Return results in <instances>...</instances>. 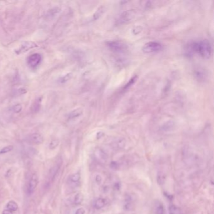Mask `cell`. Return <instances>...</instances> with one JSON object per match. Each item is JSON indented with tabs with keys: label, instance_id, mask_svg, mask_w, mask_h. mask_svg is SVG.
Returning <instances> with one entry per match:
<instances>
[{
	"label": "cell",
	"instance_id": "cb8c5ba5",
	"mask_svg": "<svg viewBox=\"0 0 214 214\" xmlns=\"http://www.w3.org/2000/svg\"><path fill=\"white\" fill-rule=\"evenodd\" d=\"M18 94L20 95H23L27 93V91L24 88H20L18 90Z\"/></svg>",
	"mask_w": 214,
	"mask_h": 214
},
{
	"label": "cell",
	"instance_id": "7c38bea8",
	"mask_svg": "<svg viewBox=\"0 0 214 214\" xmlns=\"http://www.w3.org/2000/svg\"><path fill=\"white\" fill-rule=\"evenodd\" d=\"M169 214H183V212L178 207L172 205L169 207Z\"/></svg>",
	"mask_w": 214,
	"mask_h": 214
},
{
	"label": "cell",
	"instance_id": "30bf717a",
	"mask_svg": "<svg viewBox=\"0 0 214 214\" xmlns=\"http://www.w3.org/2000/svg\"><path fill=\"white\" fill-rule=\"evenodd\" d=\"M95 155H96V157L97 159H99L100 161H106V159L107 158V155L105 153L103 150L101 149H98L96 150V152H95Z\"/></svg>",
	"mask_w": 214,
	"mask_h": 214
},
{
	"label": "cell",
	"instance_id": "5bb4252c",
	"mask_svg": "<svg viewBox=\"0 0 214 214\" xmlns=\"http://www.w3.org/2000/svg\"><path fill=\"white\" fill-rule=\"evenodd\" d=\"M82 113V111L81 109H76L72 111L71 113L69 115V119H73V118H75L79 116H81Z\"/></svg>",
	"mask_w": 214,
	"mask_h": 214
},
{
	"label": "cell",
	"instance_id": "ffe728a7",
	"mask_svg": "<svg viewBox=\"0 0 214 214\" xmlns=\"http://www.w3.org/2000/svg\"><path fill=\"white\" fill-rule=\"evenodd\" d=\"M72 76V73H67V74L64 75L63 77H62L60 79V83H62V84H63V83H65L66 82H67L68 81H69L70 79H71Z\"/></svg>",
	"mask_w": 214,
	"mask_h": 214
},
{
	"label": "cell",
	"instance_id": "ac0fdd59",
	"mask_svg": "<svg viewBox=\"0 0 214 214\" xmlns=\"http://www.w3.org/2000/svg\"><path fill=\"white\" fill-rule=\"evenodd\" d=\"M13 148H14V147L12 145L5 146V147H4V148H3L1 150H0V154H5V153H7L10 152L11 151H12L13 149Z\"/></svg>",
	"mask_w": 214,
	"mask_h": 214
},
{
	"label": "cell",
	"instance_id": "8fae6325",
	"mask_svg": "<svg viewBox=\"0 0 214 214\" xmlns=\"http://www.w3.org/2000/svg\"><path fill=\"white\" fill-rule=\"evenodd\" d=\"M6 209L10 210L11 212H16L18 209L17 203L13 200H11L6 205Z\"/></svg>",
	"mask_w": 214,
	"mask_h": 214
},
{
	"label": "cell",
	"instance_id": "6da1fadb",
	"mask_svg": "<svg viewBox=\"0 0 214 214\" xmlns=\"http://www.w3.org/2000/svg\"><path fill=\"white\" fill-rule=\"evenodd\" d=\"M189 47L191 52L197 53L203 59H209L212 55V47L209 41L207 40L194 41Z\"/></svg>",
	"mask_w": 214,
	"mask_h": 214
},
{
	"label": "cell",
	"instance_id": "5b68a950",
	"mask_svg": "<svg viewBox=\"0 0 214 214\" xmlns=\"http://www.w3.org/2000/svg\"><path fill=\"white\" fill-rule=\"evenodd\" d=\"M135 17V13L132 10H128L123 12L122 14L120 15L119 18L117 19L116 21L117 25H122L126 23L127 22L130 21Z\"/></svg>",
	"mask_w": 214,
	"mask_h": 214
},
{
	"label": "cell",
	"instance_id": "3957f363",
	"mask_svg": "<svg viewBox=\"0 0 214 214\" xmlns=\"http://www.w3.org/2000/svg\"><path fill=\"white\" fill-rule=\"evenodd\" d=\"M163 49L162 45L156 41H149L146 43L143 47V51L146 53L158 52Z\"/></svg>",
	"mask_w": 214,
	"mask_h": 214
},
{
	"label": "cell",
	"instance_id": "d4e9b609",
	"mask_svg": "<svg viewBox=\"0 0 214 214\" xmlns=\"http://www.w3.org/2000/svg\"><path fill=\"white\" fill-rule=\"evenodd\" d=\"M95 181H96L98 184H99L102 181V180H103V178H102L101 175H96V177H95Z\"/></svg>",
	"mask_w": 214,
	"mask_h": 214
},
{
	"label": "cell",
	"instance_id": "9a60e30c",
	"mask_svg": "<svg viewBox=\"0 0 214 214\" xmlns=\"http://www.w3.org/2000/svg\"><path fill=\"white\" fill-rule=\"evenodd\" d=\"M84 200V195L81 193H79L74 197V203L75 205H80Z\"/></svg>",
	"mask_w": 214,
	"mask_h": 214
},
{
	"label": "cell",
	"instance_id": "2e32d148",
	"mask_svg": "<svg viewBox=\"0 0 214 214\" xmlns=\"http://www.w3.org/2000/svg\"><path fill=\"white\" fill-rule=\"evenodd\" d=\"M103 12H104V7H103V6H101V7H100L99 8L97 9L96 12H95L94 15H93L94 20H97V19L99 18L102 15H103Z\"/></svg>",
	"mask_w": 214,
	"mask_h": 214
},
{
	"label": "cell",
	"instance_id": "603a6c76",
	"mask_svg": "<svg viewBox=\"0 0 214 214\" xmlns=\"http://www.w3.org/2000/svg\"><path fill=\"white\" fill-rule=\"evenodd\" d=\"M85 210L84 208H79L76 210L75 214H85Z\"/></svg>",
	"mask_w": 214,
	"mask_h": 214
},
{
	"label": "cell",
	"instance_id": "484cf974",
	"mask_svg": "<svg viewBox=\"0 0 214 214\" xmlns=\"http://www.w3.org/2000/svg\"><path fill=\"white\" fill-rule=\"evenodd\" d=\"M2 214H13L12 213V212H11L10 210H9L8 209H6V210H4L2 212Z\"/></svg>",
	"mask_w": 214,
	"mask_h": 214
},
{
	"label": "cell",
	"instance_id": "9c48e42d",
	"mask_svg": "<svg viewBox=\"0 0 214 214\" xmlns=\"http://www.w3.org/2000/svg\"><path fill=\"white\" fill-rule=\"evenodd\" d=\"M106 200L104 198H98L94 201V206L95 209H101L106 206Z\"/></svg>",
	"mask_w": 214,
	"mask_h": 214
},
{
	"label": "cell",
	"instance_id": "7402d4cb",
	"mask_svg": "<svg viewBox=\"0 0 214 214\" xmlns=\"http://www.w3.org/2000/svg\"><path fill=\"white\" fill-rule=\"evenodd\" d=\"M59 144V140H57V139H54V140H52V141H51L50 143V145H49V148H50V149H55V148H57V146H58Z\"/></svg>",
	"mask_w": 214,
	"mask_h": 214
},
{
	"label": "cell",
	"instance_id": "4fadbf2b",
	"mask_svg": "<svg viewBox=\"0 0 214 214\" xmlns=\"http://www.w3.org/2000/svg\"><path fill=\"white\" fill-rule=\"evenodd\" d=\"M59 168H60V165H56L54 166L52 169H51L50 173H49V177L50 179H52V180L54 179V178H55L56 176V175L57 174V173H58Z\"/></svg>",
	"mask_w": 214,
	"mask_h": 214
},
{
	"label": "cell",
	"instance_id": "7a4b0ae2",
	"mask_svg": "<svg viewBox=\"0 0 214 214\" xmlns=\"http://www.w3.org/2000/svg\"><path fill=\"white\" fill-rule=\"evenodd\" d=\"M109 48L114 52L124 53L127 49V47L125 43L121 41H111L107 43Z\"/></svg>",
	"mask_w": 214,
	"mask_h": 214
},
{
	"label": "cell",
	"instance_id": "d6986e66",
	"mask_svg": "<svg viewBox=\"0 0 214 214\" xmlns=\"http://www.w3.org/2000/svg\"><path fill=\"white\" fill-rule=\"evenodd\" d=\"M156 214H164V207L162 204L159 203L155 208Z\"/></svg>",
	"mask_w": 214,
	"mask_h": 214
},
{
	"label": "cell",
	"instance_id": "e0dca14e",
	"mask_svg": "<svg viewBox=\"0 0 214 214\" xmlns=\"http://www.w3.org/2000/svg\"><path fill=\"white\" fill-rule=\"evenodd\" d=\"M80 179H81V175L79 173L72 175L71 178H70V180L73 183H77V182H78L80 180Z\"/></svg>",
	"mask_w": 214,
	"mask_h": 214
},
{
	"label": "cell",
	"instance_id": "8992f818",
	"mask_svg": "<svg viewBox=\"0 0 214 214\" xmlns=\"http://www.w3.org/2000/svg\"><path fill=\"white\" fill-rule=\"evenodd\" d=\"M41 61V56L39 53H33L30 55L27 59V63L31 68H36L39 65Z\"/></svg>",
	"mask_w": 214,
	"mask_h": 214
},
{
	"label": "cell",
	"instance_id": "ba28073f",
	"mask_svg": "<svg viewBox=\"0 0 214 214\" xmlns=\"http://www.w3.org/2000/svg\"><path fill=\"white\" fill-rule=\"evenodd\" d=\"M31 141L36 145H40L44 141L43 136L39 133H33L30 136Z\"/></svg>",
	"mask_w": 214,
	"mask_h": 214
},
{
	"label": "cell",
	"instance_id": "277c9868",
	"mask_svg": "<svg viewBox=\"0 0 214 214\" xmlns=\"http://www.w3.org/2000/svg\"><path fill=\"white\" fill-rule=\"evenodd\" d=\"M38 47V46L35 43H34L33 41H24V42L22 43L21 46L19 47L18 49L15 50V52L16 53V54H17V55H20V54L27 52L28 50L34 49V48Z\"/></svg>",
	"mask_w": 214,
	"mask_h": 214
},
{
	"label": "cell",
	"instance_id": "52a82bcc",
	"mask_svg": "<svg viewBox=\"0 0 214 214\" xmlns=\"http://www.w3.org/2000/svg\"><path fill=\"white\" fill-rule=\"evenodd\" d=\"M38 183V176L36 173H34L31 176L30 180L28 183V193L31 194L34 192V191L35 190L36 188L37 187V185Z\"/></svg>",
	"mask_w": 214,
	"mask_h": 214
},
{
	"label": "cell",
	"instance_id": "44dd1931",
	"mask_svg": "<svg viewBox=\"0 0 214 214\" xmlns=\"http://www.w3.org/2000/svg\"><path fill=\"white\" fill-rule=\"evenodd\" d=\"M11 109H12V111L14 112L15 113H20L22 110V106L21 104L15 105V106L12 107Z\"/></svg>",
	"mask_w": 214,
	"mask_h": 214
}]
</instances>
